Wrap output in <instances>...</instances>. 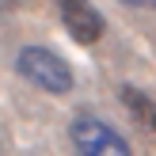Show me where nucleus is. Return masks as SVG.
<instances>
[{
	"mask_svg": "<svg viewBox=\"0 0 156 156\" xmlns=\"http://www.w3.org/2000/svg\"><path fill=\"white\" fill-rule=\"evenodd\" d=\"M15 73L27 84H34L38 91H50V95H69L73 91V69L61 53L46 50V46H23L15 53Z\"/></svg>",
	"mask_w": 156,
	"mask_h": 156,
	"instance_id": "1",
	"label": "nucleus"
},
{
	"mask_svg": "<svg viewBox=\"0 0 156 156\" xmlns=\"http://www.w3.org/2000/svg\"><path fill=\"white\" fill-rule=\"evenodd\" d=\"M69 141L84 156H129V141L95 114H76L69 122Z\"/></svg>",
	"mask_w": 156,
	"mask_h": 156,
	"instance_id": "2",
	"label": "nucleus"
},
{
	"mask_svg": "<svg viewBox=\"0 0 156 156\" xmlns=\"http://www.w3.org/2000/svg\"><path fill=\"white\" fill-rule=\"evenodd\" d=\"M57 15L65 23V30L73 34V42H80V46H95L107 30L103 15L91 0H57Z\"/></svg>",
	"mask_w": 156,
	"mask_h": 156,
	"instance_id": "3",
	"label": "nucleus"
},
{
	"mask_svg": "<svg viewBox=\"0 0 156 156\" xmlns=\"http://www.w3.org/2000/svg\"><path fill=\"white\" fill-rule=\"evenodd\" d=\"M118 99H122V107L129 111V118H133L141 129L156 133V99L152 95H145V91L133 88V84H122V88H118Z\"/></svg>",
	"mask_w": 156,
	"mask_h": 156,
	"instance_id": "4",
	"label": "nucleus"
},
{
	"mask_svg": "<svg viewBox=\"0 0 156 156\" xmlns=\"http://www.w3.org/2000/svg\"><path fill=\"white\" fill-rule=\"evenodd\" d=\"M23 0H0V15H8V12H15Z\"/></svg>",
	"mask_w": 156,
	"mask_h": 156,
	"instance_id": "5",
	"label": "nucleus"
},
{
	"mask_svg": "<svg viewBox=\"0 0 156 156\" xmlns=\"http://www.w3.org/2000/svg\"><path fill=\"white\" fill-rule=\"evenodd\" d=\"M122 4H129V8H141V4H145V0H122Z\"/></svg>",
	"mask_w": 156,
	"mask_h": 156,
	"instance_id": "6",
	"label": "nucleus"
},
{
	"mask_svg": "<svg viewBox=\"0 0 156 156\" xmlns=\"http://www.w3.org/2000/svg\"><path fill=\"white\" fill-rule=\"evenodd\" d=\"M145 4H149V8H156V0H145Z\"/></svg>",
	"mask_w": 156,
	"mask_h": 156,
	"instance_id": "7",
	"label": "nucleus"
}]
</instances>
